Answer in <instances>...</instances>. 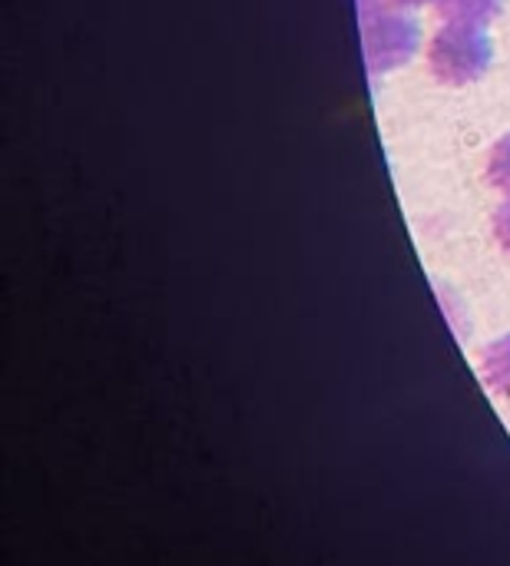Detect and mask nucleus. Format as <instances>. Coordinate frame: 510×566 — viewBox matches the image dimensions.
Instances as JSON below:
<instances>
[{"label": "nucleus", "mask_w": 510, "mask_h": 566, "mask_svg": "<svg viewBox=\"0 0 510 566\" xmlns=\"http://www.w3.org/2000/svg\"><path fill=\"white\" fill-rule=\"evenodd\" d=\"M358 23L365 63L372 73L405 66L421 46V30L415 17L388 0H358Z\"/></svg>", "instance_id": "nucleus-1"}, {"label": "nucleus", "mask_w": 510, "mask_h": 566, "mask_svg": "<svg viewBox=\"0 0 510 566\" xmlns=\"http://www.w3.org/2000/svg\"><path fill=\"white\" fill-rule=\"evenodd\" d=\"M495 60V43L488 27L445 23L428 43V66L445 86H471L478 83Z\"/></svg>", "instance_id": "nucleus-2"}, {"label": "nucleus", "mask_w": 510, "mask_h": 566, "mask_svg": "<svg viewBox=\"0 0 510 566\" xmlns=\"http://www.w3.org/2000/svg\"><path fill=\"white\" fill-rule=\"evenodd\" d=\"M478 368H481V381L488 385V391L501 401H510V332L485 345Z\"/></svg>", "instance_id": "nucleus-3"}, {"label": "nucleus", "mask_w": 510, "mask_h": 566, "mask_svg": "<svg viewBox=\"0 0 510 566\" xmlns=\"http://www.w3.org/2000/svg\"><path fill=\"white\" fill-rule=\"evenodd\" d=\"M445 23L465 27H488L504 10V0H435Z\"/></svg>", "instance_id": "nucleus-4"}, {"label": "nucleus", "mask_w": 510, "mask_h": 566, "mask_svg": "<svg viewBox=\"0 0 510 566\" xmlns=\"http://www.w3.org/2000/svg\"><path fill=\"white\" fill-rule=\"evenodd\" d=\"M488 182L510 199V133H504L488 156Z\"/></svg>", "instance_id": "nucleus-5"}, {"label": "nucleus", "mask_w": 510, "mask_h": 566, "mask_svg": "<svg viewBox=\"0 0 510 566\" xmlns=\"http://www.w3.org/2000/svg\"><path fill=\"white\" fill-rule=\"evenodd\" d=\"M491 229H495V242H498V249H501L504 255H510V199L495 209Z\"/></svg>", "instance_id": "nucleus-6"}, {"label": "nucleus", "mask_w": 510, "mask_h": 566, "mask_svg": "<svg viewBox=\"0 0 510 566\" xmlns=\"http://www.w3.org/2000/svg\"><path fill=\"white\" fill-rule=\"evenodd\" d=\"M388 3H395L402 10H415V7H425V3H435V0H388Z\"/></svg>", "instance_id": "nucleus-7"}]
</instances>
